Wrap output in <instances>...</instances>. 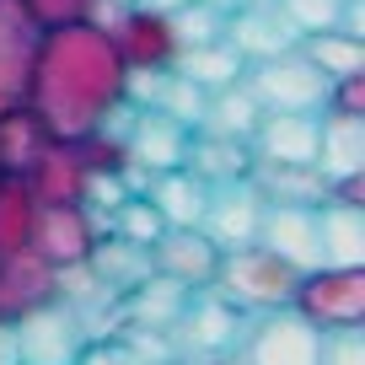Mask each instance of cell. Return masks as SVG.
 Masks as SVG:
<instances>
[{"instance_id": "6da1fadb", "label": "cell", "mask_w": 365, "mask_h": 365, "mask_svg": "<svg viewBox=\"0 0 365 365\" xmlns=\"http://www.w3.org/2000/svg\"><path fill=\"white\" fill-rule=\"evenodd\" d=\"M129 65L118 59L113 38L97 22H59L43 27L38 43V65H33V91L27 108L43 118V129L54 140H81L91 129H108L118 118Z\"/></svg>"}, {"instance_id": "7a4b0ae2", "label": "cell", "mask_w": 365, "mask_h": 365, "mask_svg": "<svg viewBox=\"0 0 365 365\" xmlns=\"http://www.w3.org/2000/svg\"><path fill=\"white\" fill-rule=\"evenodd\" d=\"M296 279H301V269H290V263L279 258V252H269L263 242L226 247L215 258V274H210L215 296L231 301L237 312H279V307H290Z\"/></svg>"}, {"instance_id": "3957f363", "label": "cell", "mask_w": 365, "mask_h": 365, "mask_svg": "<svg viewBox=\"0 0 365 365\" xmlns=\"http://www.w3.org/2000/svg\"><path fill=\"white\" fill-rule=\"evenodd\" d=\"M290 312H301L317 333H354V328H365V263L360 269H339V263L307 269L296 279Z\"/></svg>"}, {"instance_id": "277c9868", "label": "cell", "mask_w": 365, "mask_h": 365, "mask_svg": "<svg viewBox=\"0 0 365 365\" xmlns=\"http://www.w3.org/2000/svg\"><path fill=\"white\" fill-rule=\"evenodd\" d=\"M252 97L263 113H317L328 108V76L307 54H274L252 70Z\"/></svg>"}, {"instance_id": "5b68a950", "label": "cell", "mask_w": 365, "mask_h": 365, "mask_svg": "<svg viewBox=\"0 0 365 365\" xmlns=\"http://www.w3.org/2000/svg\"><path fill=\"white\" fill-rule=\"evenodd\" d=\"M108 38H113L118 59H124L129 70H172L182 54V38L178 27H172V11H150V6H118V16L103 27Z\"/></svg>"}, {"instance_id": "8992f818", "label": "cell", "mask_w": 365, "mask_h": 365, "mask_svg": "<svg viewBox=\"0 0 365 365\" xmlns=\"http://www.w3.org/2000/svg\"><path fill=\"white\" fill-rule=\"evenodd\" d=\"M38 43H43V22L27 11L22 0H0V113L27 108Z\"/></svg>"}, {"instance_id": "52a82bcc", "label": "cell", "mask_w": 365, "mask_h": 365, "mask_svg": "<svg viewBox=\"0 0 365 365\" xmlns=\"http://www.w3.org/2000/svg\"><path fill=\"white\" fill-rule=\"evenodd\" d=\"M11 333H16L22 365H76L81 344H86L81 339V317H76V307H65V296L11 317Z\"/></svg>"}, {"instance_id": "ba28073f", "label": "cell", "mask_w": 365, "mask_h": 365, "mask_svg": "<svg viewBox=\"0 0 365 365\" xmlns=\"http://www.w3.org/2000/svg\"><path fill=\"white\" fill-rule=\"evenodd\" d=\"M317 354H322V333L301 312L279 307V312H258L242 365H317Z\"/></svg>"}, {"instance_id": "9c48e42d", "label": "cell", "mask_w": 365, "mask_h": 365, "mask_svg": "<svg viewBox=\"0 0 365 365\" xmlns=\"http://www.w3.org/2000/svg\"><path fill=\"white\" fill-rule=\"evenodd\" d=\"M33 247L43 252L54 269H76V263L97 258V226H91L86 205H43L38 210Z\"/></svg>"}, {"instance_id": "30bf717a", "label": "cell", "mask_w": 365, "mask_h": 365, "mask_svg": "<svg viewBox=\"0 0 365 365\" xmlns=\"http://www.w3.org/2000/svg\"><path fill=\"white\" fill-rule=\"evenodd\" d=\"M258 242L269 252L290 263V269H317L322 247H317V205H263L258 220Z\"/></svg>"}, {"instance_id": "8fae6325", "label": "cell", "mask_w": 365, "mask_h": 365, "mask_svg": "<svg viewBox=\"0 0 365 365\" xmlns=\"http://www.w3.org/2000/svg\"><path fill=\"white\" fill-rule=\"evenodd\" d=\"M43 301H59V269L38 247L6 252L0 258V317H22Z\"/></svg>"}, {"instance_id": "7c38bea8", "label": "cell", "mask_w": 365, "mask_h": 365, "mask_svg": "<svg viewBox=\"0 0 365 365\" xmlns=\"http://www.w3.org/2000/svg\"><path fill=\"white\" fill-rule=\"evenodd\" d=\"M258 220H263V194L252 188V182H242V188L215 182V188H210V205H205L199 231L226 252V247H247V242H258Z\"/></svg>"}, {"instance_id": "4fadbf2b", "label": "cell", "mask_w": 365, "mask_h": 365, "mask_svg": "<svg viewBox=\"0 0 365 365\" xmlns=\"http://www.w3.org/2000/svg\"><path fill=\"white\" fill-rule=\"evenodd\" d=\"M22 178H27V188H33L38 205H81V199H86L91 167H86V156H81L76 140H48L43 156H38Z\"/></svg>"}, {"instance_id": "5bb4252c", "label": "cell", "mask_w": 365, "mask_h": 365, "mask_svg": "<svg viewBox=\"0 0 365 365\" xmlns=\"http://www.w3.org/2000/svg\"><path fill=\"white\" fill-rule=\"evenodd\" d=\"M252 145L263 167H317V113H263Z\"/></svg>"}, {"instance_id": "9a60e30c", "label": "cell", "mask_w": 365, "mask_h": 365, "mask_svg": "<svg viewBox=\"0 0 365 365\" xmlns=\"http://www.w3.org/2000/svg\"><path fill=\"white\" fill-rule=\"evenodd\" d=\"M156 263H161V274L167 279H178L182 290H194V285H210V274H215V258H220V247L205 237L199 226H167L156 242Z\"/></svg>"}, {"instance_id": "2e32d148", "label": "cell", "mask_w": 365, "mask_h": 365, "mask_svg": "<svg viewBox=\"0 0 365 365\" xmlns=\"http://www.w3.org/2000/svg\"><path fill=\"white\" fill-rule=\"evenodd\" d=\"M317 118V172L322 178H349V172H365V118L354 113H333Z\"/></svg>"}, {"instance_id": "e0dca14e", "label": "cell", "mask_w": 365, "mask_h": 365, "mask_svg": "<svg viewBox=\"0 0 365 365\" xmlns=\"http://www.w3.org/2000/svg\"><path fill=\"white\" fill-rule=\"evenodd\" d=\"M124 145H129V161H135V167L172 172V167H182V161H188V129L156 108V113H145V118L124 135Z\"/></svg>"}, {"instance_id": "ac0fdd59", "label": "cell", "mask_w": 365, "mask_h": 365, "mask_svg": "<svg viewBox=\"0 0 365 365\" xmlns=\"http://www.w3.org/2000/svg\"><path fill=\"white\" fill-rule=\"evenodd\" d=\"M317 247H322V263L360 269L365 263V210L322 199L317 205Z\"/></svg>"}, {"instance_id": "d6986e66", "label": "cell", "mask_w": 365, "mask_h": 365, "mask_svg": "<svg viewBox=\"0 0 365 365\" xmlns=\"http://www.w3.org/2000/svg\"><path fill=\"white\" fill-rule=\"evenodd\" d=\"M145 199L156 205V215L167 226H199L205 220V205H210V182L194 178L188 167H172V172H156L145 182Z\"/></svg>"}, {"instance_id": "ffe728a7", "label": "cell", "mask_w": 365, "mask_h": 365, "mask_svg": "<svg viewBox=\"0 0 365 365\" xmlns=\"http://www.w3.org/2000/svg\"><path fill=\"white\" fill-rule=\"evenodd\" d=\"M38 210H43V205L33 199L27 178H16V172H0V258H6V252L33 247Z\"/></svg>"}, {"instance_id": "44dd1931", "label": "cell", "mask_w": 365, "mask_h": 365, "mask_svg": "<svg viewBox=\"0 0 365 365\" xmlns=\"http://www.w3.org/2000/svg\"><path fill=\"white\" fill-rule=\"evenodd\" d=\"M48 140H54V135L43 129V118H38L33 108L0 113V172H16V178H22V172L43 156Z\"/></svg>"}, {"instance_id": "7402d4cb", "label": "cell", "mask_w": 365, "mask_h": 365, "mask_svg": "<svg viewBox=\"0 0 365 365\" xmlns=\"http://www.w3.org/2000/svg\"><path fill=\"white\" fill-rule=\"evenodd\" d=\"M263 205H322L328 199V178L317 167H258V182Z\"/></svg>"}, {"instance_id": "603a6c76", "label": "cell", "mask_w": 365, "mask_h": 365, "mask_svg": "<svg viewBox=\"0 0 365 365\" xmlns=\"http://www.w3.org/2000/svg\"><path fill=\"white\" fill-rule=\"evenodd\" d=\"M237 328H242V312L231 307V301H220L215 290H210L205 301H194V312H188V339H194V349H226V344H237Z\"/></svg>"}, {"instance_id": "cb8c5ba5", "label": "cell", "mask_w": 365, "mask_h": 365, "mask_svg": "<svg viewBox=\"0 0 365 365\" xmlns=\"http://www.w3.org/2000/svg\"><path fill=\"white\" fill-rule=\"evenodd\" d=\"M301 54H307L328 81L360 76V70H365V43L349 38V33H339V27H328V33H307V48H301Z\"/></svg>"}, {"instance_id": "d4e9b609", "label": "cell", "mask_w": 365, "mask_h": 365, "mask_svg": "<svg viewBox=\"0 0 365 365\" xmlns=\"http://www.w3.org/2000/svg\"><path fill=\"white\" fill-rule=\"evenodd\" d=\"M178 70L194 86H237V76H242V54L237 48H226V43H194V48H182L178 54Z\"/></svg>"}, {"instance_id": "484cf974", "label": "cell", "mask_w": 365, "mask_h": 365, "mask_svg": "<svg viewBox=\"0 0 365 365\" xmlns=\"http://www.w3.org/2000/svg\"><path fill=\"white\" fill-rule=\"evenodd\" d=\"M188 156L194 161H182V167L194 172V178H205L210 188H215V182H242L247 178V145H242V140L215 135V140H205V145H194Z\"/></svg>"}, {"instance_id": "4316f807", "label": "cell", "mask_w": 365, "mask_h": 365, "mask_svg": "<svg viewBox=\"0 0 365 365\" xmlns=\"http://www.w3.org/2000/svg\"><path fill=\"white\" fill-rule=\"evenodd\" d=\"M205 118L215 124V135H226V140H247L252 129H258L263 108H258V97H252V91L220 86V97H215V103H205Z\"/></svg>"}, {"instance_id": "83f0119b", "label": "cell", "mask_w": 365, "mask_h": 365, "mask_svg": "<svg viewBox=\"0 0 365 365\" xmlns=\"http://www.w3.org/2000/svg\"><path fill=\"white\" fill-rule=\"evenodd\" d=\"M113 231L129 242V247H150V242L167 231V220L156 215V205H150V199H135V194H129L124 205L113 210Z\"/></svg>"}, {"instance_id": "f1b7e54d", "label": "cell", "mask_w": 365, "mask_h": 365, "mask_svg": "<svg viewBox=\"0 0 365 365\" xmlns=\"http://www.w3.org/2000/svg\"><path fill=\"white\" fill-rule=\"evenodd\" d=\"M156 108H161L167 118H178L182 129H188V124H199V118H205V86H194L188 76H172L167 86H161Z\"/></svg>"}, {"instance_id": "f546056e", "label": "cell", "mask_w": 365, "mask_h": 365, "mask_svg": "<svg viewBox=\"0 0 365 365\" xmlns=\"http://www.w3.org/2000/svg\"><path fill=\"white\" fill-rule=\"evenodd\" d=\"M339 11H344V0H285V16L301 33H328V27H339Z\"/></svg>"}, {"instance_id": "4dcf8cb0", "label": "cell", "mask_w": 365, "mask_h": 365, "mask_svg": "<svg viewBox=\"0 0 365 365\" xmlns=\"http://www.w3.org/2000/svg\"><path fill=\"white\" fill-rule=\"evenodd\" d=\"M172 27H178L182 48H194V43H215V16L205 11V6H182V11H172Z\"/></svg>"}, {"instance_id": "1f68e13d", "label": "cell", "mask_w": 365, "mask_h": 365, "mask_svg": "<svg viewBox=\"0 0 365 365\" xmlns=\"http://www.w3.org/2000/svg\"><path fill=\"white\" fill-rule=\"evenodd\" d=\"M317 365H365V339L354 333H322V354Z\"/></svg>"}, {"instance_id": "d6a6232c", "label": "cell", "mask_w": 365, "mask_h": 365, "mask_svg": "<svg viewBox=\"0 0 365 365\" xmlns=\"http://www.w3.org/2000/svg\"><path fill=\"white\" fill-rule=\"evenodd\" d=\"M22 6H27L43 27H59V22H81V16H91V6H97V0H22Z\"/></svg>"}, {"instance_id": "836d02e7", "label": "cell", "mask_w": 365, "mask_h": 365, "mask_svg": "<svg viewBox=\"0 0 365 365\" xmlns=\"http://www.w3.org/2000/svg\"><path fill=\"white\" fill-rule=\"evenodd\" d=\"M328 108H333V113H354V118H365V70H360V76H339V81H328Z\"/></svg>"}, {"instance_id": "e575fe53", "label": "cell", "mask_w": 365, "mask_h": 365, "mask_svg": "<svg viewBox=\"0 0 365 365\" xmlns=\"http://www.w3.org/2000/svg\"><path fill=\"white\" fill-rule=\"evenodd\" d=\"M76 365H145L129 344H81Z\"/></svg>"}, {"instance_id": "d590c367", "label": "cell", "mask_w": 365, "mask_h": 365, "mask_svg": "<svg viewBox=\"0 0 365 365\" xmlns=\"http://www.w3.org/2000/svg\"><path fill=\"white\" fill-rule=\"evenodd\" d=\"M0 365H22V354H16V333H11V317H0Z\"/></svg>"}, {"instance_id": "8d00e7d4", "label": "cell", "mask_w": 365, "mask_h": 365, "mask_svg": "<svg viewBox=\"0 0 365 365\" xmlns=\"http://www.w3.org/2000/svg\"><path fill=\"white\" fill-rule=\"evenodd\" d=\"M135 6H150V11H182L188 0H135Z\"/></svg>"}, {"instance_id": "74e56055", "label": "cell", "mask_w": 365, "mask_h": 365, "mask_svg": "<svg viewBox=\"0 0 365 365\" xmlns=\"http://www.w3.org/2000/svg\"><path fill=\"white\" fill-rule=\"evenodd\" d=\"M124 6H129V0H124Z\"/></svg>"}]
</instances>
